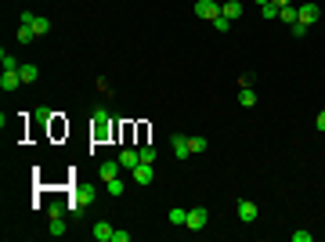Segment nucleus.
Here are the masks:
<instances>
[{"label": "nucleus", "instance_id": "412c9836", "mask_svg": "<svg viewBox=\"0 0 325 242\" xmlns=\"http://www.w3.org/2000/svg\"><path fill=\"white\" fill-rule=\"evenodd\" d=\"M278 18H282L286 25H293V22H297V7H293V4H289V7H282V11H278Z\"/></svg>", "mask_w": 325, "mask_h": 242}, {"label": "nucleus", "instance_id": "c756f323", "mask_svg": "<svg viewBox=\"0 0 325 242\" xmlns=\"http://www.w3.org/2000/svg\"><path fill=\"white\" fill-rule=\"evenodd\" d=\"M112 242H130V232H112Z\"/></svg>", "mask_w": 325, "mask_h": 242}, {"label": "nucleus", "instance_id": "c85d7f7f", "mask_svg": "<svg viewBox=\"0 0 325 242\" xmlns=\"http://www.w3.org/2000/svg\"><path fill=\"white\" fill-rule=\"evenodd\" d=\"M307 29H311V25H304V22H293V36H297V40H300V36L307 33Z\"/></svg>", "mask_w": 325, "mask_h": 242}, {"label": "nucleus", "instance_id": "6ab92c4d", "mask_svg": "<svg viewBox=\"0 0 325 242\" xmlns=\"http://www.w3.org/2000/svg\"><path fill=\"white\" fill-rule=\"evenodd\" d=\"M105 188H108V195H112V199H119V195H123V181L112 177V181H105Z\"/></svg>", "mask_w": 325, "mask_h": 242}, {"label": "nucleus", "instance_id": "4468645a", "mask_svg": "<svg viewBox=\"0 0 325 242\" xmlns=\"http://www.w3.org/2000/svg\"><path fill=\"white\" fill-rule=\"evenodd\" d=\"M112 232H116V228H112L108 221H98V224H94V239H98V242H112Z\"/></svg>", "mask_w": 325, "mask_h": 242}, {"label": "nucleus", "instance_id": "aec40b11", "mask_svg": "<svg viewBox=\"0 0 325 242\" xmlns=\"http://www.w3.org/2000/svg\"><path fill=\"white\" fill-rule=\"evenodd\" d=\"M33 29H36V36H43V33H51V18H43V14H36V22H33Z\"/></svg>", "mask_w": 325, "mask_h": 242}, {"label": "nucleus", "instance_id": "393cba45", "mask_svg": "<svg viewBox=\"0 0 325 242\" xmlns=\"http://www.w3.org/2000/svg\"><path fill=\"white\" fill-rule=\"evenodd\" d=\"M213 29H217V33H228V29H231V18H224V14H217V18H213Z\"/></svg>", "mask_w": 325, "mask_h": 242}, {"label": "nucleus", "instance_id": "4be33fe9", "mask_svg": "<svg viewBox=\"0 0 325 242\" xmlns=\"http://www.w3.org/2000/svg\"><path fill=\"white\" fill-rule=\"evenodd\" d=\"M137 156H141V163H156V148H152V145H141V148H137Z\"/></svg>", "mask_w": 325, "mask_h": 242}, {"label": "nucleus", "instance_id": "2eb2a0df", "mask_svg": "<svg viewBox=\"0 0 325 242\" xmlns=\"http://www.w3.org/2000/svg\"><path fill=\"white\" fill-rule=\"evenodd\" d=\"M170 224H177V228H184V224H188V210L174 206V210H170Z\"/></svg>", "mask_w": 325, "mask_h": 242}, {"label": "nucleus", "instance_id": "dca6fc26", "mask_svg": "<svg viewBox=\"0 0 325 242\" xmlns=\"http://www.w3.org/2000/svg\"><path fill=\"white\" fill-rule=\"evenodd\" d=\"M239 105H246V109H253V105H257L253 87H242V90H239Z\"/></svg>", "mask_w": 325, "mask_h": 242}, {"label": "nucleus", "instance_id": "2f4dec72", "mask_svg": "<svg viewBox=\"0 0 325 242\" xmlns=\"http://www.w3.org/2000/svg\"><path fill=\"white\" fill-rule=\"evenodd\" d=\"M271 4H275V7H289V4H293V0H271Z\"/></svg>", "mask_w": 325, "mask_h": 242}, {"label": "nucleus", "instance_id": "b1692460", "mask_svg": "<svg viewBox=\"0 0 325 242\" xmlns=\"http://www.w3.org/2000/svg\"><path fill=\"white\" fill-rule=\"evenodd\" d=\"M51 235H54V239H58V235H65V221H61V214L51 217Z\"/></svg>", "mask_w": 325, "mask_h": 242}, {"label": "nucleus", "instance_id": "20e7f679", "mask_svg": "<svg viewBox=\"0 0 325 242\" xmlns=\"http://www.w3.org/2000/svg\"><path fill=\"white\" fill-rule=\"evenodd\" d=\"M0 87H4V90H18V87H25V83H22V72H18V69H4Z\"/></svg>", "mask_w": 325, "mask_h": 242}, {"label": "nucleus", "instance_id": "473e14b6", "mask_svg": "<svg viewBox=\"0 0 325 242\" xmlns=\"http://www.w3.org/2000/svg\"><path fill=\"white\" fill-rule=\"evenodd\" d=\"M257 4H260V7H264V4H268V0H257Z\"/></svg>", "mask_w": 325, "mask_h": 242}, {"label": "nucleus", "instance_id": "39448f33", "mask_svg": "<svg viewBox=\"0 0 325 242\" xmlns=\"http://www.w3.org/2000/svg\"><path fill=\"white\" fill-rule=\"evenodd\" d=\"M257 214H260V210H257V203H250V199H239V221H242V224H253V221H257Z\"/></svg>", "mask_w": 325, "mask_h": 242}, {"label": "nucleus", "instance_id": "9d476101", "mask_svg": "<svg viewBox=\"0 0 325 242\" xmlns=\"http://www.w3.org/2000/svg\"><path fill=\"white\" fill-rule=\"evenodd\" d=\"M137 163H141V156H137V148H123V152H119V166H123V170H134Z\"/></svg>", "mask_w": 325, "mask_h": 242}, {"label": "nucleus", "instance_id": "ddd939ff", "mask_svg": "<svg viewBox=\"0 0 325 242\" xmlns=\"http://www.w3.org/2000/svg\"><path fill=\"white\" fill-rule=\"evenodd\" d=\"M18 72H22V83H25V87H29V83H36V76H40V69H36L33 62H22Z\"/></svg>", "mask_w": 325, "mask_h": 242}, {"label": "nucleus", "instance_id": "7ed1b4c3", "mask_svg": "<svg viewBox=\"0 0 325 242\" xmlns=\"http://www.w3.org/2000/svg\"><path fill=\"white\" fill-rule=\"evenodd\" d=\"M318 14H322V7H318V4H300V7H297V22L315 25V22H318Z\"/></svg>", "mask_w": 325, "mask_h": 242}, {"label": "nucleus", "instance_id": "7c9ffc66", "mask_svg": "<svg viewBox=\"0 0 325 242\" xmlns=\"http://www.w3.org/2000/svg\"><path fill=\"white\" fill-rule=\"evenodd\" d=\"M315 127H318V130H322V134H325V109H322V112H318V116H315Z\"/></svg>", "mask_w": 325, "mask_h": 242}, {"label": "nucleus", "instance_id": "bb28decb", "mask_svg": "<svg viewBox=\"0 0 325 242\" xmlns=\"http://www.w3.org/2000/svg\"><path fill=\"white\" fill-rule=\"evenodd\" d=\"M315 232H293V242H311Z\"/></svg>", "mask_w": 325, "mask_h": 242}, {"label": "nucleus", "instance_id": "0eeeda50", "mask_svg": "<svg viewBox=\"0 0 325 242\" xmlns=\"http://www.w3.org/2000/svg\"><path fill=\"white\" fill-rule=\"evenodd\" d=\"M130 174H134L137 185H152V177H156V174H152V163H137Z\"/></svg>", "mask_w": 325, "mask_h": 242}, {"label": "nucleus", "instance_id": "5701e85b", "mask_svg": "<svg viewBox=\"0 0 325 242\" xmlns=\"http://www.w3.org/2000/svg\"><path fill=\"white\" fill-rule=\"evenodd\" d=\"M33 36H36L33 25H22V29H18V43H33Z\"/></svg>", "mask_w": 325, "mask_h": 242}, {"label": "nucleus", "instance_id": "6e6552de", "mask_svg": "<svg viewBox=\"0 0 325 242\" xmlns=\"http://www.w3.org/2000/svg\"><path fill=\"white\" fill-rule=\"evenodd\" d=\"M170 145H174V156H177V159H188V156H192L188 138H184V134H174V138H170Z\"/></svg>", "mask_w": 325, "mask_h": 242}, {"label": "nucleus", "instance_id": "f03ea898", "mask_svg": "<svg viewBox=\"0 0 325 242\" xmlns=\"http://www.w3.org/2000/svg\"><path fill=\"white\" fill-rule=\"evenodd\" d=\"M188 232H203L206 228V206H195V210H188V224H184Z\"/></svg>", "mask_w": 325, "mask_h": 242}, {"label": "nucleus", "instance_id": "423d86ee", "mask_svg": "<svg viewBox=\"0 0 325 242\" xmlns=\"http://www.w3.org/2000/svg\"><path fill=\"white\" fill-rule=\"evenodd\" d=\"M119 170H123L119 159H105V163L98 166V177H101V181H112V177H119Z\"/></svg>", "mask_w": 325, "mask_h": 242}, {"label": "nucleus", "instance_id": "9b49d317", "mask_svg": "<svg viewBox=\"0 0 325 242\" xmlns=\"http://www.w3.org/2000/svg\"><path fill=\"white\" fill-rule=\"evenodd\" d=\"M90 199H94V192H90V188H76V192H72V199H69V206H72V210H80V206H87Z\"/></svg>", "mask_w": 325, "mask_h": 242}, {"label": "nucleus", "instance_id": "cd10ccee", "mask_svg": "<svg viewBox=\"0 0 325 242\" xmlns=\"http://www.w3.org/2000/svg\"><path fill=\"white\" fill-rule=\"evenodd\" d=\"M18 22H22V25H33V22H36V14H33V11H22V14H18Z\"/></svg>", "mask_w": 325, "mask_h": 242}, {"label": "nucleus", "instance_id": "f8f14e48", "mask_svg": "<svg viewBox=\"0 0 325 242\" xmlns=\"http://www.w3.org/2000/svg\"><path fill=\"white\" fill-rule=\"evenodd\" d=\"M221 14L235 22V18H242V4H239V0H224V4H221Z\"/></svg>", "mask_w": 325, "mask_h": 242}, {"label": "nucleus", "instance_id": "f3484780", "mask_svg": "<svg viewBox=\"0 0 325 242\" xmlns=\"http://www.w3.org/2000/svg\"><path fill=\"white\" fill-rule=\"evenodd\" d=\"M188 148H192V152H206V148H210V141L203 138V134H195V138H188Z\"/></svg>", "mask_w": 325, "mask_h": 242}, {"label": "nucleus", "instance_id": "a211bd4d", "mask_svg": "<svg viewBox=\"0 0 325 242\" xmlns=\"http://www.w3.org/2000/svg\"><path fill=\"white\" fill-rule=\"evenodd\" d=\"M0 65H4V69H18L22 62H18L14 54H7V47H4V51H0Z\"/></svg>", "mask_w": 325, "mask_h": 242}, {"label": "nucleus", "instance_id": "f257e3e1", "mask_svg": "<svg viewBox=\"0 0 325 242\" xmlns=\"http://www.w3.org/2000/svg\"><path fill=\"white\" fill-rule=\"evenodd\" d=\"M195 14L206 18V22H213L217 14H221V4H217V0H195Z\"/></svg>", "mask_w": 325, "mask_h": 242}, {"label": "nucleus", "instance_id": "a878e982", "mask_svg": "<svg viewBox=\"0 0 325 242\" xmlns=\"http://www.w3.org/2000/svg\"><path fill=\"white\" fill-rule=\"evenodd\" d=\"M278 11H282V7H275V4H271V0H268V4H264V7H260V14H264V18H268V22H271V18H278Z\"/></svg>", "mask_w": 325, "mask_h": 242}, {"label": "nucleus", "instance_id": "1a4fd4ad", "mask_svg": "<svg viewBox=\"0 0 325 242\" xmlns=\"http://www.w3.org/2000/svg\"><path fill=\"white\" fill-rule=\"evenodd\" d=\"M105 134H108V112L105 109H94V138L101 141Z\"/></svg>", "mask_w": 325, "mask_h": 242}]
</instances>
